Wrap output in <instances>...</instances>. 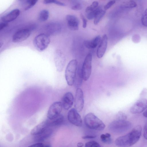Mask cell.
<instances>
[{
    "mask_svg": "<svg viewBox=\"0 0 147 147\" xmlns=\"http://www.w3.org/2000/svg\"><path fill=\"white\" fill-rule=\"evenodd\" d=\"M142 130L141 126L139 125H137L127 134L117 138L115 141L116 145L119 147L133 145L140 139Z\"/></svg>",
    "mask_w": 147,
    "mask_h": 147,
    "instance_id": "cell-1",
    "label": "cell"
},
{
    "mask_svg": "<svg viewBox=\"0 0 147 147\" xmlns=\"http://www.w3.org/2000/svg\"><path fill=\"white\" fill-rule=\"evenodd\" d=\"M131 127V124L129 121L116 119L110 123L109 129L113 133L120 134L128 131Z\"/></svg>",
    "mask_w": 147,
    "mask_h": 147,
    "instance_id": "cell-2",
    "label": "cell"
},
{
    "mask_svg": "<svg viewBox=\"0 0 147 147\" xmlns=\"http://www.w3.org/2000/svg\"><path fill=\"white\" fill-rule=\"evenodd\" d=\"M84 123L88 127L94 130H102L105 127L103 122L92 113H88L86 115Z\"/></svg>",
    "mask_w": 147,
    "mask_h": 147,
    "instance_id": "cell-3",
    "label": "cell"
},
{
    "mask_svg": "<svg viewBox=\"0 0 147 147\" xmlns=\"http://www.w3.org/2000/svg\"><path fill=\"white\" fill-rule=\"evenodd\" d=\"M78 62L76 59L70 61L66 67L65 77L67 84L72 86L74 83L77 71Z\"/></svg>",
    "mask_w": 147,
    "mask_h": 147,
    "instance_id": "cell-4",
    "label": "cell"
},
{
    "mask_svg": "<svg viewBox=\"0 0 147 147\" xmlns=\"http://www.w3.org/2000/svg\"><path fill=\"white\" fill-rule=\"evenodd\" d=\"M50 42L49 36L43 33L38 34L35 37L33 40V44L38 50L41 51L47 47Z\"/></svg>",
    "mask_w": 147,
    "mask_h": 147,
    "instance_id": "cell-5",
    "label": "cell"
},
{
    "mask_svg": "<svg viewBox=\"0 0 147 147\" xmlns=\"http://www.w3.org/2000/svg\"><path fill=\"white\" fill-rule=\"evenodd\" d=\"M92 55L88 53L86 57L81 69L83 79L87 80L90 78L92 70Z\"/></svg>",
    "mask_w": 147,
    "mask_h": 147,
    "instance_id": "cell-6",
    "label": "cell"
},
{
    "mask_svg": "<svg viewBox=\"0 0 147 147\" xmlns=\"http://www.w3.org/2000/svg\"><path fill=\"white\" fill-rule=\"evenodd\" d=\"M63 106L61 102H55L50 107L48 111L47 116L48 119H52L61 114Z\"/></svg>",
    "mask_w": 147,
    "mask_h": 147,
    "instance_id": "cell-7",
    "label": "cell"
},
{
    "mask_svg": "<svg viewBox=\"0 0 147 147\" xmlns=\"http://www.w3.org/2000/svg\"><path fill=\"white\" fill-rule=\"evenodd\" d=\"M67 119L71 123L76 126L81 127L82 126V118L75 108H72L69 110L67 114Z\"/></svg>",
    "mask_w": 147,
    "mask_h": 147,
    "instance_id": "cell-8",
    "label": "cell"
},
{
    "mask_svg": "<svg viewBox=\"0 0 147 147\" xmlns=\"http://www.w3.org/2000/svg\"><path fill=\"white\" fill-rule=\"evenodd\" d=\"M31 33V30L29 28L18 30L13 34L12 38V41L14 42H18L24 41L29 37Z\"/></svg>",
    "mask_w": 147,
    "mask_h": 147,
    "instance_id": "cell-9",
    "label": "cell"
},
{
    "mask_svg": "<svg viewBox=\"0 0 147 147\" xmlns=\"http://www.w3.org/2000/svg\"><path fill=\"white\" fill-rule=\"evenodd\" d=\"M147 108V99H140L136 101L130 109V112L134 114H139Z\"/></svg>",
    "mask_w": 147,
    "mask_h": 147,
    "instance_id": "cell-10",
    "label": "cell"
},
{
    "mask_svg": "<svg viewBox=\"0 0 147 147\" xmlns=\"http://www.w3.org/2000/svg\"><path fill=\"white\" fill-rule=\"evenodd\" d=\"M54 61L57 70L62 71L65 66V59L62 52L59 50H57L54 54Z\"/></svg>",
    "mask_w": 147,
    "mask_h": 147,
    "instance_id": "cell-11",
    "label": "cell"
},
{
    "mask_svg": "<svg viewBox=\"0 0 147 147\" xmlns=\"http://www.w3.org/2000/svg\"><path fill=\"white\" fill-rule=\"evenodd\" d=\"M74 103L75 109L78 112L81 111L83 108L84 101L83 91L79 88L76 91Z\"/></svg>",
    "mask_w": 147,
    "mask_h": 147,
    "instance_id": "cell-12",
    "label": "cell"
},
{
    "mask_svg": "<svg viewBox=\"0 0 147 147\" xmlns=\"http://www.w3.org/2000/svg\"><path fill=\"white\" fill-rule=\"evenodd\" d=\"M49 127H51L48 119L39 123L34 127L31 130L30 134L32 136H34L38 135L42 133Z\"/></svg>",
    "mask_w": 147,
    "mask_h": 147,
    "instance_id": "cell-13",
    "label": "cell"
},
{
    "mask_svg": "<svg viewBox=\"0 0 147 147\" xmlns=\"http://www.w3.org/2000/svg\"><path fill=\"white\" fill-rule=\"evenodd\" d=\"M107 35L106 34H104L97 50L96 55L98 58H102L105 54L107 48Z\"/></svg>",
    "mask_w": 147,
    "mask_h": 147,
    "instance_id": "cell-14",
    "label": "cell"
},
{
    "mask_svg": "<svg viewBox=\"0 0 147 147\" xmlns=\"http://www.w3.org/2000/svg\"><path fill=\"white\" fill-rule=\"evenodd\" d=\"M66 19L67 26L69 29L73 30L78 29L79 21L77 17L74 15H67L66 16Z\"/></svg>",
    "mask_w": 147,
    "mask_h": 147,
    "instance_id": "cell-15",
    "label": "cell"
},
{
    "mask_svg": "<svg viewBox=\"0 0 147 147\" xmlns=\"http://www.w3.org/2000/svg\"><path fill=\"white\" fill-rule=\"evenodd\" d=\"M74 100L73 94L68 92L63 95L62 101V104L63 108L66 110L70 109L72 106Z\"/></svg>",
    "mask_w": 147,
    "mask_h": 147,
    "instance_id": "cell-16",
    "label": "cell"
},
{
    "mask_svg": "<svg viewBox=\"0 0 147 147\" xmlns=\"http://www.w3.org/2000/svg\"><path fill=\"white\" fill-rule=\"evenodd\" d=\"M45 34L49 35H53L59 32L61 29L60 24L58 23H51L46 25L44 28Z\"/></svg>",
    "mask_w": 147,
    "mask_h": 147,
    "instance_id": "cell-17",
    "label": "cell"
},
{
    "mask_svg": "<svg viewBox=\"0 0 147 147\" xmlns=\"http://www.w3.org/2000/svg\"><path fill=\"white\" fill-rule=\"evenodd\" d=\"M20 11L18 9H13L1 18L2 22L8 23L16 19L19 15Z\"/></svg>",
    "mask_w": 147,
    "mask_h": 147,
    "instance_id": "cell-18",
    "label": "cell"
},
{
    "mask_svg": "<svg viewBox=\"0 0 147 147\" xmlns=\"http://www.w3.org/2000/svg\"><path fill=\"white\" fill-rule=\"evenodd\" d=\"M52 128L51 127H49L41 134L34 136V140L38 142L42 141L49 137L52 134Z\"/></svg>",
    "mask_w": 147,
    "mask_h": 147,
    "instance_id": "cell-19",
    "label": "cell"
},
{
    "mask_svg": "<svg viewBox=\"0 0 147 147\" xmlns=\"http://www.w3.org/2000/svg\"><path fill=\"white\" fill-rule=\"evenodd\" d=\"M101 40L100 36L98 35L91 40L85 41L84 44L86 47L88 49L94 48L100 43Z\"/></svg>",
    "mask_w": 147,
    "mask_h": 147,
    "instance_id": "cell-20",
    "label": "cell"
},
{
    "mask_svg": "<svg viewBox=\"0 0 147 147\" xmlns=\"http://www.w3.org/2000/svg\"><path fill=\"white\" fill-rule=\"evenodd\" d=\"M50 125L51 127L59 125L63 122L64 118L63 115L60 114L52 119H49Z\"/></svg>",
    "mask_w": 147,
    "mask_h": 147,
    "instance_id": "cell-21",
    "label": "cell"
},
{
    "mask_svg": "<svg viewBox=\"0 0 147 147\" xmlns=\"http://www.w3.org/2000/svg\"><path fill=\"white\" fill-rule=\"evenodd\" d=\"M22 5L25 10H28L33 7L37 3V0H27L22 1Z\"/></svg>",
    "mask_w": 147,
    "mask_h": 147,
    "instance_id": "cell-22",
    "label": "cell"
},
{
    "mask_svg": "<svg viewBox=\"0 0 147 147\" xmlns=\"http://www.w3.org/2000/svg\"><path fill=\"white\" fill-rule=\"evenodd\" d=\"M100 7H98L93 11L87 13L86 16L87 19L89 20L94 19L97 14L102 10Z\"/></svg>",
    "mask_w": 147,
    "mask_h": 147,
    "instance_id": "cell-23",
    "label": "cell"
},
{
    "mask_svg": "<svg viewBox=\"0 0 147 147\" xmlns=\"http://www.w3.org/2000/svg\"><path fill=\"white\" fill-rule=\"evenodd\" d=\"M49 16V11L47 9H43L39 13L38 19L41 22L45 21L48 19Z\"/></svg>",
    "mask_w": 147,
    "mask_h": 147,
    "instance_id": "cell-24",
    "label": "cell"
},
{
    "mask_svg": "<svg viewBox=\"0 0 147 147\" xmlns=\"http://www.w3.org/2000/svg\"><path fill=\"white\" fill-rule=\"evenodd\" d=\"M137 5L136 3L133 1H128L123 2L121 7L123 8H132L136 7Z\"/></svg>",
    "mask_w": 147,
    "mask_h": 147,
    "instance_id": "cell-25",
    "label": "cell"
},
{
    "mask_svg": "<svg viewBox=\"0 0 147 147\" xmlns=\"http://www.w3.org/2000/svg\"><path fill=\"white\" fill-rule=\"evenodd\" d=\"M100 140L106 144H110L112 142L111 135L108 133L102 134L100 136Z\"/></svg>",
    "mask_w": 147,
    "mask_h": 147,
    "instance_id": "cell-26",
    "label": "cell"
},
{
    "mask_svg": "<svg viewBox=\"0 0 147 147\" xmlns=\"http://www.w3.org/2000/svg\"><path fill=\"white\" fill-rule=\"evenodd\" d=\"M106 13V11L102 10L97 14L94 18V25L97 24L103 17Z\"/></svg>",
    "mask_w": 147,
    "mask_h": 147,
    "instance_id": "cell-27",
    "label": "cell"
},
{
    "mask_svg": "<svg viewBox=\"0 0 147 147\" xmlns=\"http://www.w3.org/2000/svg\"><path fill=\"white\" fill-rule=\"evenodd\" d=\"M98 4V2L96 1H93L92 4L90 6H88L86 8L85 11L87 13L96 8Z\"/></svg>",
    "mask_w": 147,
    "mask_h": 147,
    "instance_id": "cell-28",
    "label": "cell"
},
{
    "mask_svg": "<svg viewBox=\"0 0 147 147\" xmlns=\"http://www.w3.org/2000/svg\"><path fill=\"white\" fill-rule=\"evenodd\" d=\"M43 3L45 4L54 3L61 6H65V5L64 3L55 0H45L43 1Z\"/></svg>",
    "mask_w": 147,
    "mask_h": 147,
    "instance_id": "cell-29",
    "label": "cell"
},
{
    "mask_svg": "<svg viewBox=\"0 0 147 147\" xmlns=\"http://www.w3.org/2000/svg\"><path fill=\"white\" fill-rule=\"evenodd\" d=\"M141 21L143 26L147 27V8L145 10L142 16Z\"/></svg>",
    "mask_w": 147,
    "mask_h": 147,
    "instance_id": "cell-30",
    "label": "cell"
},
{
    "mask_svg": "<svg viewBox=\"0 0 147 147\" xmlns=\"http://www.w3.org/2000/svg\"><path fill=\"white\" fill-rule=\"evenodd\" d=\"M85 147H101L100 144L95 141H90L85 144Z\"/></svg>",
    "mask_w": 147,
    "mask_h": 147,
    "instance_id": "cell-31",
    "label": "cell"
},
{
    "mask_svg": "<svg viewBox=\"0 0 147 147\" xmlns=\"http://www.w3.org/2000/svg\"><path fill=\"white\" fill-rule=\"evenodd\" d=\"M117 119L120 120H126L127 117L126 114L122 111L119 112L116 115Z\"/></svg>",
    "mask_w": 147,
    "mask_h": 147,
    "instance_id": "cell-32",
    "label": "cell"
},
{
    "mask_svg": "<svg viewBox=\"0 0 147 147\" xmlns=\"http://www.w3.org/2000/svg\"><path fill=\"white\" fill-rule=\"evenodd\" d=\"M115 3V1L112 0L109 1L104 6V8L105 9H107L110 8Z\"/></svg>",
    "mask_w": 147,
    "mask_h": 147,
    "instance_id": "cell-33",
    "label": "cell"
},
{
    "mask_svg": "<svg viewBox=\"0 0 147 147\" xmlns=\"http://www.w3.org/2000/svg\"><path fill=\"white\" fill-rule=\"evenodd\" d=\"M80 17L82 21V27L83 28H85L87 26V21L82 13L80 14Z\"/></svg>",
    "mask_w": 147,
    "mask_h": 147,
    "instance_id": "cell-34",
    "label": "cell"
},
{
    "mask_svg": "<svg viewBox=\"0 0 147 147\" xmlns=\"http://www.w3.org/2000/svg\"><path fill=\"white\" fill-rule=\"evenodd\" d=\"M82 8L81 5L79 3H76L71 7V9L74 10H78L81 9Z\"/></svg>",
    "mask_w": 147,
    "mask_h": 147,
    "instance_id": "cell-35",
    "label": "cell"
},
{
    "mask_svg": "<svg viewBox=\"0 0 147 147\" xmlns=\"http://www.w3.org/2000/svg\"><path fill=\"white\" fill-rule=\"evenodd\" d=\"M44 144L40 142H38L29 146L28 147H44Z\"/></svg>",
    "mask_w": 147,
    "mask_h": 147,
    "instance_id": "cell-36",
    "label": "cell"
},
{
    "mask_svg": "<svg viewBox=\"0 0 147 147\" xmlns=\"http://www.w3.org/2000/svg\"><path fill=\"white\" fill-rule=\"evenodd\" d=\"M143 136L145 139L147 140V122L145 124L144 127Z\"/></svg>",
    "mask_w": 147,
    "mask_h": 147,
    "instance_id": "cell-37",
    "label": "cell"
},
{
    "mask_svg": "<svg viewBox=\"0 0 147 147\" xmlns=\"http://www.w3.org/2000/svg\"><path fill=\"white\" fill-rule=\"evenodd\" d=\"M96 136L95 135H87L83 136L82 137V138L83 139H93L96 137Z\"/></svg>",
    "mask_w": 147,
    "mask_h": 147,
    "instance_id": "cell-38",
    "label": "cell"
},
{
    "mask_svg": "<svg viewBox=\"0 0 147 147\" xmlns=\"http://www.w3.org/2000/svg\"><path fill=\"white\" fill-rule=\"evenodd\" d=\"M8 23L6 22H2L0 24V30H1L8 25Z\"/></svg>",
    "mask_w": 147,
    "mask_h": 147,
    "instance_id": "cell-39",
    "label": "cell"
},
{
    "mask_svg": "<svg viewBox=\"0 0 147 147\" xmlns=\"http://www.w3.org/2000/svg\"><path fill=\"white\" fill-rule=\"evenodd\" d=\"M83 146L84 144L82 142H79L77 144V147H82Z\"/></svg>",
    "mask_w": 147,
    "mask_h": 147,
    "instance_id": "cell-40",
    "label": "cell"
},
{
    "mask_svg": "<svg viewBox=\"0 0 147 147\" xmlns=\"http://www.w3.org/2000/svg\"><path fill=\"white\" fill-rule=\"evenodd\" d=\"M143 115L144 117L147 118V108L144 112Z\"/></svg>",
    "mask_w": 147,
    "mask_h": 147,
    "instance_id": "cell-41",
    "label": "cell"
},
{
    "mask_svg": "<svg viewBox=\"0 0 147 147\" xmlns=\"http://www.w3.org/2000/svg\"><path fill=\"white\" fill-rule=\"evenodd\" d=\"M44 147H51L48 144L46 145H45Z\"/></svg>",
    "mask_w": 147,
    "mask_h": 147,
    "instance_id": "cell-42",
    "label": "cell"
}]
</instances>
